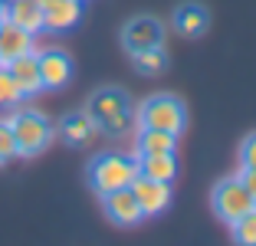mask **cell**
Instances as JSON below:
<instances>
[{
  "label": "cell",
  "mask_w": 256,
  "mask_h": 246,
  "mask_svg": "<svg viewBox=\"0 0 256 246\" xmlns=\"http://www.w3.org/2000/svg\"><path fill=\"white\" fill-rule=\"evenodd\" d=\"M86 115L98 125V132L108 134V138H118L132 128L135 115H132V98L128 92L115 89V86H102L89 96L86 102Z\"/></svg>",
  "instance_id": "cell-1"
},
{
  "label": "cell",
  "mask_w": 256,
  "mask_h": 246,
  "mask_svg": "<svg viewBox=\"0 0 256 246\" xmlns=\"http://www.w3.org/2000/svg\"><path fill=\"white\" fill-rule=\"evenodd\" d=\"M135 178H138V161L135 158H125V154L106 151V154L92 158V164H89V187L98 197L112 194V190H122Z\"/></svg>",
  "instance_id": "cell-2"
},
{
  "label": "cell",
  "mask_w": 256,
  "mask_h": 246,
  "mask_svg": "<svg viewBox=\"0 0 256 246\" xmlns=\"http://www.w3.org/2000/svg\"><path fill=\"white\" fill-rule=\"evenodd\" d=\"M7 122H10V132H14V142H16V158H36L40 151H46V144L53 142V125L40 112H33V108H23V112H16Z\"/></svg>",
  "instance_id": "cell-3"
},
{
  "label": "cell",
  "mask_w": 256,
  "mask_h": 246,
  "mask_svg": "<svg viewBox=\"0 0 256 246\" xmlns=\"http://www.w3.org/2000/svg\"><path fill=\"white\" fill-rule=\"evenodd\" d=\"M138 125L181 134L188 128V108H184L181 98H174V96H151L138 108Z\"/></svg>",
  "instance_id": "cell-4"
},
{
  "label": "cell",
  "mask_w": 256,
  "mask_h": 246,
  "mask_svg": "<svg viewBox=\"0 0 256 246\" xmlns=\"http://www.w3.org/2000/svg\"><path fill=\"white\" fill-rule=\"evenodd\" d=\"M210 204H214V214L224 220V224H234L240 220L243 214L256 207V200L250 197V190L243 187L240 178H224L214 184V194H210Z\"/></svg>",
  "instance_id": "cell-5"
},
{
  "label": "cell",
  "mask_w": 256,
  "mask_h": 246,
  "mask_svg": "<svg viewBox=\"0 0 256 246\" xmlns=\"http://www.w3.org/2000/svg\"><path fill=\"white\" fill-rule=\"evenodd\" d=\"M164 43V26H161L158 16H132L122 30V46L125 52H142V50H151V46H161Z\"/></svg>",
  "instance_id": "cell-6"
},
{
  "label": "cell",
  "mask_w": 256,
  "mask_h": 246,
  "mask_svg": "<svg viewBox=\"0 0 256 246\" xmlns=\"http://www.w3.org/2000/svg\"><path fill=\"white\" fill-rule=\"evenodd\" d=\"M102 210H106V216L112 220V224H118V226H135V224L144 220L142 204L135 200L132 187H122V190H112V194H102Z\"/></svg>",
  "instance_id": "cell-7"
},
{
  "label": "cell",
  "mask_w": 256,
  "mask_h": 246,
  "mask_svg": "<svg viewBox=\"0 0 256 246\" xmlns=\"http://www.w3.org/2000/svg\"><path fill=\"white\" fill-rule=\"evenodd\" d=\"M128 187H132L135 200L142 204L144 216H158L161 210H168V204H171V184H168V180H151V178H142V174H138Z\"/></svg>",
  "instance_id": "cell-8"
},
{
  "label": "cell",
  "mask_w": 256,
  "mask_h": 246,
  "mask_svg": "<svg viewBox=\"0 0 256 246\" xmlns=\"http://www.w3.org/2000/svg\"><path fill=\"white\" fill-rule=\"evenodd\" d=\"M72 79V60L62 50H43L40 52V82L43 89H62Z\"/></svg>",
  "instance_id": "cell-9"
},
{
  "label": "cell",
  "mask_w": 256,
  "mask_h": 246,
  "mask_svg": "<svg viewBox=\"0 0 256 246\" xmlns=\"http://www.w3.org/2000/svg\"><path fill=\"white\" fill-rule=\"evenodd\" d=\"M207 26H210V10L204 7V4H197V0H188V4H181V7L174 10V30L181 33V36L197 40L207 33Z\"/></svg>",
  "instance_id": "cell-10"
},
{
  "label": "cell",
  "mask_w": 256,
  "mask_h": 246,
  "mask_svg": "<svg viewBox=\"0 0 256 246\" xmlns=\"http://www.w3.org/2000/svg\"><path fill=\"white\" fill-rule=\"evenodd\" d=\"M82 20V4L79 0H53L43 7V30L50 33H66Z\"/></svg>",
  "instance_id": "cell-11"
},
{
  "label": "cell",
  "mask_w": 256,
  "mask_h": 246,
  "mask_svg": "<svg viewBox=\"0 0 256 246\" xmlns=\"http://www.w3.org/2000/svg\"><path fill=\"white\" fill-rule=\"evenodd\" d=\"M10 76H14V82L20 86L23 98L26 96H36L40 89H43V82H40V52H23V56H16L14 62H7Z\"/></svg>",
  "instance_id": "cell-12"
},
{
  "label": "cell",
  "mask_w": 256,
  "mask_h": 246,
  "mask_svg": "<svg viewBox=\"0 0 256 246\" xmlns=\"http://www.w3.org/2000/svg\"><path fill=\"white\" fill-rule=\"evenodd\" d=\"M33 50V36L20 26H14L10 20H0V66L14 62L16 56Z\"/></svg>",
  "instance_id": "cell-13"
},
{
  "label": "cell",
  "mask_w": 256,
  "mask_h": 246,
  "mask_svg": "<svg viewBox=\"0 0 256 246\" xmlns=\"http://www.w3.org/2000/svg\"><path fill=\"white\" fill-rule=\"evenodd\" d=\"M4 20H10L14 26L26 30L30 36L43 33V7H36L33 0H7V14Z\"/></svg>",
  "instance_id": "cell-14"
},
{
  "label": "cell",
  "mask_w": 256,
  "mask_h": 246,
  "mask_svg": "<svg viewBox=\"0 0 256 246\" xmlns=\"http://www.w3.org/2000/svg\"><path fill=\"white\" fill-rule=\"evenodd\" d=\"M96 134H102V132H98V125L86 112H72L60 122V138L66 144H76V148H79V144H89Z\"/></svg>",
  "instance_id": "cell-15"
},
{
  "label": "cell",
  "mask_w": 256,
  "mask_h": 246,
  "mask_svg": "<svg viewBox=\"0 0 256 246\" xmlns=\"http://www.w3.org/2000/svg\"><path fill=\"white\" fill-rule=\"evenodd\" d=\"M138 174L151 180H168L171 184L178 174V158L174 154H138Z\"/></svg>",
  "instance_id": "cell-16"
},
{
  "label": "cell",
  "mask_w": 256,
  "mask_h": 246,
  "mask_svg": "<svg viewBox=\"0 0 256 246\" xmlns=\"http://www.w3.org/2000/svg\"><path fill=\"white\" fill-rule=\"evenodd\" d=\"M174 151H178V134L158 132V128H142L138 154H174Z\"/></svg>",
  "instance_id": "cell-17"
},
{
  "label": "cell",
  "mask_w": 256,
  "mask_h": 246,
  "mask_svg": "<svg viewBox=\"0 0 256 246\" xmlns=\"http://www.w3.org/2000/svg\"><path fill=\"white\" fill-rule=\"evenodd\" d=\"M132 62H135V69L142 76H158L168 66V52H164V46H151V50L132 52Z\"/></svg>",
  "instance_id": "cell-18"
},
{
  "label": "cell",
  "mask_w": 256,
  "mask_h": 246,
  "mask_svg": "<svg viewBox=\"0 0 256 246\" xmlns=\"http://www.w3.org/2000/svg\"><path fill=\"white\" fill-rule=\"evenodd\" d=\"M230 233H234L236 246H256V207L250 214H243L240 220L230 224Z\"/></svg>",
  "instance_id": "cell-19"
},
{
  "label": "cell",
  "mask_w": 256,
  "mask_h": 246,
  "mask_svg": "<svg viewBox=\"0 0 256 246\" xmlns=\"http://www.w3.org/2000/svg\"><path fill=\"white\" fill-rule=\"evenodd\" d=\"M20 98H23V92H20V86L14 82L10 69L0 66V108H4V105H16Z\"/></svg>",
  "instance_id": "cell-20"
},
{
  "label": "cell",
  "mask_w": 256,
  "mask_h": 246,
  "mask_svg": "<svg viewBox=\"0 0 256 246\" xmlns=\"http://www.w3.org/2000/svg\"><path fill=\"white\" fill-rule=\"evenodd\" d=\"M16 158V142L10 132V122H0V164H10Z\"/></svg>",
  "instance_id": "cell-21"
},
{
  "label": "cell",
  "mask_w": 256,
  "mask_h": 246,
  "mask_svg": "<svg viewBox=\"0 0 256 246\" xmlns=\"http://www.w3.org/2000/svg\"><path fill=\"white\" fill-rule=\"evenodd\" d=\"M240 164H243V168H256V132L243 138V144H240Z\"/></svg>",
  "instance_id": "cell-22"
},
{
  "label": "cell",
  "mask_w": 256,
  "mask_h": 246,
  "mask_svg": "<svg viewBox=\"0 0 256 246\" xmlns=\"http://www.w3.org/2000/svg\"><path fill=\"white\" fill-rule=\"evenodd\" d=\"M236 178L243 180V187H246V190H250V197L256 200V168H243V171L236 174Z\"/></svg>",
  "instance_id": "cell-23"
},
{
  "label": "cell",
  "mask_w": 256,
  "mask_h": 246,
  "mask_svg": "<svg viewBox=\"0 0 256 246\" xmlns=\"http://www.w3.org/2000/svg\"><path fill=\"white\" fill-rule=\"evenodd\" d=\"M4 14H7V0H0V20H4Z\"/></svg>",
  "instance_id": "cell-24"
},
{
  "label": "cell",
  "mask_w": 256,
  "mask_h": 246,
  "mask_svg": "<svg viewBox=\"0 0 256 246\" xmlns=\"http://www.w3.org/2000/svg\"><path fill=\"white\" fill-rule=\"evenodd\" d=\"M33 4H36V7H46V4H53V0H33Z\"/></svg>",
  "instance_id": "cell-25"
},
{
  "label": "cell",
  "mask_w": 256,
  "mask_h": 246,
  "mask_svg": "<svg viewBox=\"0 0 256 246\" xmlns=\"http://www.w3.org/2000/svg\"><path fill=\"white\" fill-rule=\"evenodd\" d=\"M79 4H82V0H79Z\"/></svg>",
  "instance_id": "cell-26"
}]
</instances>
